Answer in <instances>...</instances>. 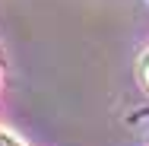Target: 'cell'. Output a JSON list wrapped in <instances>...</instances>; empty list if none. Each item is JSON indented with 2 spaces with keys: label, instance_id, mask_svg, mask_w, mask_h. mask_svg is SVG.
I'll return each mask as SVG.
<instances>
[{
  "label": "cell",
  "instance_id": "1",
  "mask_svg": "<svg viewBox=\"0 0 149 146\" xmlns=\"http://www.w3.org/2000/svg\"><path fill=\"white\" fill-rule=\"evenodd\" d=\"M0 146H22L13 133H6V130H0Z\"/></svg>",
  "mask_w": 149,
  "mask_h": 146
},
{
  "label": "cell",
  "instance_id": "2",
  "mask_svg": "<svg viewBox=\"0 0 149 146\" xmlns=\"http://www.w3.org/2000/svg\"><path fill=\"white\" fill-rule=\"evenodd\" d=\"M143 83H146V86H149V57L143 60Z\"/></svg>",
  "mask_w": 149,
  "mask_h": 146
}]
</instances>
